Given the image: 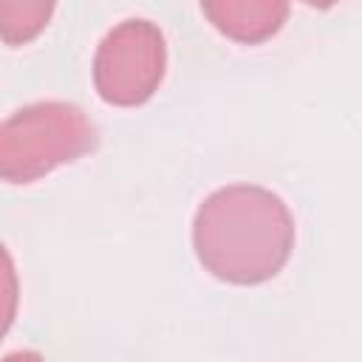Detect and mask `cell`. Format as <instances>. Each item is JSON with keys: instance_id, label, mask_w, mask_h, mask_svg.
Listing matches in <instances>:
<instances>
[{"instance_id": "6da1fadb", "label": "cell", "mask_w": 362, "mask_h": 362, "mask_svg": "<svg viewBox=\"0 0 362 362\" xmlns=\"http://www.w3.org/2000/svg\"><path fill=\"white\" fill-rule=\"evenodd\" d=\"M192 246L212 277L257 286L286 266L294 249V218L286 201L266 187H221L192 218Z\"/></svg>"}, {"instance_id": "7a4b0ae2", "label": "cell", "mask_w": 362, "mask_h": 362, "mask_svg": "<svg viewBox=\"0 0 362 362\" xmlns=\"http://www.w3.org/2000/svg\"><path fill=\"white\" fill-rule=\"evenodd\" d=\"M88 113L74 102H34L0 122V181L31 184L96 147Z\"/></svg>"}, {"instance_id": "3957f363", "label": "cell", "mask_w": 362, "mask_h": 362, "mask_svg": "<svg viewBox=\"0 0 362 362\" xmlns=\"http://www.w3.org/2000/svg\"><path fill=\"white\" fill-rule=\"evenodd\" d=\"M167 68L164 34L150 20H122L110 28L93 57L96 93L113 107L144 105L161 85Z\"/></svg>"}, {"instance_id": "277c9868", "label": "cell", "mask_w": 362, "mask_h": 362, "mask_svg": "<svg viewBox=\"0 0 362 362\" xmlns=\"http://www.w3.org/2000/svg\"><path fill=\"white\" fill-rule=\"evenodd\" d=\"M201 11L223 37L260 45L288 20V0H201Z\"/></svg>"}, {"instance_id": "5b68a950", "label": "cell", "mask_w": 362, "mask_h": 362, "mask_svg": "<svg viewBox=\"0 0 362 362\" xmlns=\"http://www.w3.org/2000/svg\"><path fill=\"white\" fill-rule=\"evenodd\" d=\"M57 0H0V40L11 48L34 42L51 23Z\"/></svg>"}, {"instance_id": "8992f818", "label": "cell", "mask_w": 362, "mask_h": 362, "mask_svg": "<svg viewBox=\"0 0 362 362\" xmlns=\"http://www.w3.org/2000/svg\"><path fill=\"white\" fill-rule=\"evenodd\" d=\"M17 303H20V283H17V269L8 255V249L0 243V342L14 325L17 317Z\"/></svg>"}, {"instance_id": "52a82bcc", "label": "cell", "mask_w": 362, "mask_h": 362, "mask_svg": "<svg viewBox=\"0 0 362 362\" xmlns=\"http://www.w3.org/2000/svg\"><path fill=\"white\" fill-rule=\"evenodd\" d=\"M305 6H311V8H331L334 3H339V0H303Z\"/></svg>"}]
</instances>
